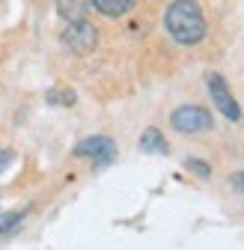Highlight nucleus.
<instances>
[{
  "label": "nucleus",
  "mask_w": 244,
  "mask_h": 250,
  "mask_svg": "<svg viewBox=\"0 0 244 250\" xmlns=\"http://www.w3.org/2000/svg\"><path fill=\"white\" fill-rule=\"evenodd\" d=\"M45 102H48L51 107H75V104H78V92L69 89V86H51V89L45 92Z\"/></svg>",
  "instance_id": "9"
},
{
  "label": "nucleus",
  "mask_w": 244,
  "mask_h": 250,
  "mask_svg": "<svg viewBox=\"0 0 244 250\" xmlns=\"http://www.w3.org/2000/svg\"><path fill=\"white\" fill-rule=\"evenodd\" d=\"M134 3L137 0H89V6L104 18H125L134 9Z\"/></svg>",
  "instance_id": "8"
},
{
  "label": "nucleus",
  "mask_w": 244,
  "mask_h": 250,
  "mask_svg": "<svg viewBox=\"0 0 244 250\" xmlns=\"http://www.w3.org/2000/svg\"><path fill=\"white\" fill-rule=\"evenodd\" d=\"M170 125H173V131L194 137V134L215 131V116H211V110L203 107V104H179L170 113Z\"/></svg>",
  "instance_id": "2"
},
{
  "label": "nucleus",
  "mask_w": 244,
  "mask_h": 250,
  "mask_svg": "<svg viewBox=\"0 0 244 250\" xmlns=\"http://www.w3.org/2000/svg\"><path fill=\"white\" fill-rule=\"evenodd\" d=\"M205 86H208L211 104H215V107H218L229 122H238V119H241V104L235 102V96L229 92L226 78H224V75H218V72H211V75H205Z\"/></svg>",
  "instance_id": "5"
},
{
  "label": "nucleus",
  "mask_w": 244,
  "mask_h": 250,
  "mask_svg": "<svg viewBox=\"0 0 244 250\" xmlns=\"http://www.w3.org/2000/svg\"><path fill=\"white\" fill-rule=\"evenodd\" d=\"M229 188H232L235 194H244V170H238V173L229 176Z\"/></svg>",
  "instance_id": "13"
},
{
  "label": "nucleus",
  "mask_w": 244,
  "mask_h": 250,
  "mask_svg": "<svg viewBox=\"0 0 244 250\" xmlns=\"http://www.w3.org/2000/svg\"><path fill=\"white\" fill-rule=\"evenodd\" d=\"M27 214L30 208H15V211H0V238H6L12 235L24 221H27Z\"/></svg>",
  "instance_id": "10"
},
{
  "label": "nucleus",
  "mask_w": 244,
  "mask_h": 250,
  "mask_svg": "<svg viewBox=\"0 0 244 250\" xmlns=\"http://www.w3.org/2000/svg\"><path fill=\"white\" fill-rule=\"evenodd\" d=\"M140 152H146V155H167L170 143H167L164 131L155 128V125H149V128L140 134Z\"/></svg>",
  "instance_id": "7"
},
{
  "label": "nucleus",
  "mask_w": 244,
  "mask_h": 250,
  "mask_svg": "<svg viewBox=\"0 0 244 250\" xmlns=\"http://www.w3.org/2000/svg\"><path fill=\"white\" fill-rule=\"evenodd\" d=\"M185 170L194 173L197 179H211V164L203 158H185Z\"/></svg>",
  "instance_id": "11"
},
{
  "label": "nucleus",
  "mask_w": 244,
  "mask_h": 250,
  "mask_svg": "<svg viewBox=\"0 0 244 250\" xmlns=\"http://www.w3.org/2000/svg\"><path fill=\"white\" fill-rule=\"evenodd\" d=\"M15 164V149H0V176Z\"/></svg>",
  "instance_id": "12"
},
{
  "label": "nucleus",
  "mask_w": 244,
  "mask_h": 250,
  "mask_svg": "<svg viewBox=\"0 0 244 250\" xmlns=\"http://www.w3.org/2000/svg\"><path fill=\"white\" fill-rule=\"evenodd\" d=\"M54 6H57V15L63 18L66 24H72V21H83L86 15H89V0H54Z\"/></svg>",
  "instance_id": "6"
},
{
  "label": "nucleus",
  "mask_w": 244,
  "mask_h": 250,
  "mask_svg": "<svg viewBox=\"0 0 244 250\" xmlns=\"http://www.w3.org/2000/svg\"><path fill=\"white\" fill-rule=\"evenodd\" d=\"M164 30L179 45H200L208 33V21L197 0H173L164 12Z\"/></svg>",
  "instance_id": "1"
},
{
  "label": "nucleus",
  "mask_w": 244,
  "mask_h": 250,
  "mask_svg": "<svg viewBox=\"0 0 244 250\" xmlns=\"http://www.w3.org/2000/svg\"><path fill=\"white\" fill-rule=\"evenodd\" d=\"M60 39H63V45H66L72 54L86 57V54H93V51L99 48V27L89 21V18L72 21V24H66L63 33H60Z\"/></svg>",
  "instance_id": "3"
},
{
  "label": "nucleus",
  "mask_w": 244,
  "mask_h": 250,
  "mask_svg": "<svg viewBox=\"0 0 244 250\" xmlns=\"http://www.w3.org/2000/svg\"><path fill=\"white\" fill-rule=\"evenodd\" d=\"M116 140L113 137H107V134H93V137H83V140H78L75 143V149H72V155L75 158H81V161H93V164H110L113 158H116Z\"/></svg>",
  "instance_id": "4"
}]
</instances>
